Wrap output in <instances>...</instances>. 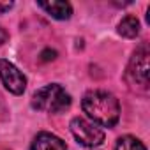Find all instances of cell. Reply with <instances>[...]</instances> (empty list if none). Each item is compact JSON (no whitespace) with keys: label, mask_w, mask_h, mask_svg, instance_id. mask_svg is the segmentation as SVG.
Segmentation results:
<instances>
[{"label":"cell","mask_w":150,"mask_h":150,"mask_svg":"<svg viewBox=\"0 0 150 150\" xmlns=\"http://www.w3.org/2000/svg\"><path fill=\"white\" fill-rule=\"evenodd\" d=\"M81 108L96 125L113 127L120 118L118 99L106 90H90L83 96Z\"/></svg>","instance_id":"cell-1"},{"label":"cell","mask_w":150,"mask_h":150,"mask_svg":"<svg viewBox=\"0 0 150 150\" xmlns=\"http://www.w3.org/2000/svg\"><path fill=\"white\" fill-rule=\"evenodd\" d=\"M71 106V96L64 90L62 85L51 83L39 88L32 96V108L48 113H60Z\"/></svg>","instance_id":"cell-2"},{"label":"cell","mask_w":150,"mask_h":150,"mask_svg":"<svg viewBox=\"0 0 150 150\" xmlns=\"http://www.w3.org/2000/svg\"><path fill=\"white\" fill-rule=\"evenodd\" d=\"M148 44L143 42L129 60V65L125 69V81L132 88H148Z\"/></svg>","instance_id":"cell-3"},{"label":"cell","mask_w":150,"mask_h":150,"mask_svg":"<svg viewBox=\"0 0 150 150\" xmlns=\"http://www.w3.org/2000/svg\"><path fill=\"white\" fill-rule=\"evenodd\" d=\"M71 132L76 138V141L83 146H99L104 141V131L97 127L94 122H88L87 118L76 117L71 120Z\"/></svg>","instance_id":"cell-4"},{"label":"cell","mask_w":150,"mask_h":150,"mask_svg":"<svg viewBox=\"0 0 150 150\" xmlns=\"http://www.w3.org/2000/svg\"><path fill=\"white\" fill-rule=\"evenodd\" d=\"M0 80L4 87L14 96H21L27 88V78L23 76V72L14 64L4 58H0Z\"/></svg>","instance_id":"cell-5"},{"label":"cell","mask_w":150,"mask_h":150,"mask_svg":"<svg viewBox=\"0 0 150 150\" xmlns=\"http://www.w3.org/2000/svg\"><path fill=\"white\" fill-rule=\"evenodd\" d=\"M30 148L32 150H67L65 143L51 132H39L34 138Z\"/></svg>","instance_id":"cell-6"},{"label":"cell","mask_w":150,"mask_h":150,"mask_svg":"<svg viewBox=\"0 0 150 150\" xmlns=\"http://www.w3.org/2000/svg\"><path fill=\"white\" fill-rule=\"evenodd\" d=\"M41 9H44L50 16L55 20H69L72 14V7L69 2H60V0H53V2H37Z\"/></svg>","instance_id":"cell-7"},{"label":"cell","mask_w":150,"mask_h":150,"mask_svg":"<svg viewBox=\"0 0 150 150\" xmlns=\"http://www.w3.org/2000/svg\"><path fill=\"white\" fill-rule=\"evenodd\" d=\"M118 34L127 37V39H132L139 34V21L136 16H125L120 23H118Z\"/></svg>","instance_id":"cell-8"},{"label":"cell","mask_w":150,"mask_h":150,"mask_svg":"<svg viewBox=\"0 0 150 150\" xmlns=\"http://www.w3.org/2000/svg\"><path fill=\"white\" fill-rule=\"evenodd\" d=\"M115 150H146V148L138 138H134V136H122L117 141Z\"/></svg>","instance_id":"cell-9"},{"label":"cell","mask_w":150,"mask_h":150,"mask_svg":"<svg viewBox=\"0 0 150 150\" xmlns=\"http://www.w3.org/2000/svg\"><path fill=\"white\" fill-rule=\"evenodd\" d=\"M9 39V34L6 32V28H2V27H0V46H2L6 41Z\"/></svg>","instance_id":"cell-10"},{"label":"cell","mask_w":150,"mask_h":150,"mask_svg":"<svg viewBox=\"0 0 150 150\" xmlns=\"http://www.w3.org/2000/svg\"><path fill=\"white\" fill-rule=\"evenodd\" d=\"M11 7H13V2H0V14L6 13V11H9Z\"/></svg>","instance_id":"cell-11"}]
</instances>
